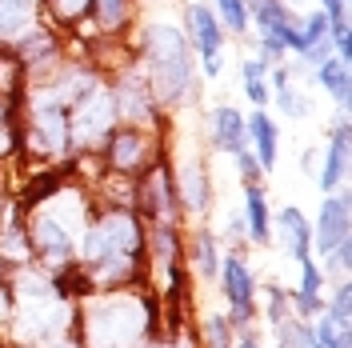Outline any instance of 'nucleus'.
<instances>
[{
  "instance_id": "f257e3e1",
  "label": "nucleus",
  "mask_w": 352,
  "mask_h": 348,
  "mask_svg": "<svg viewBox=\"0 0 352 348\" xmlns=\"http://www.w3.org/2000/svg\"><path fill=\"white\" fill-rule=\"evenodd\" d=\"M88 332H92V348H129L140 336V312L129 301H104Z\"/></svg>"
},
{
  "instance_id": "f03ea898",
  "label": "nucleus",
  "mask_w": 352,
  "mask_h": 348,
  "mask_svg": "<svg viewBox=\"0 0 352 348\" xmlns=\"http://www.w3.org/2000/svg\"><path fill=\"white\" fill-rule=\"evenodd\" d=\"M153 65L164 96H176L188 85V56H184V41L176 36V28H153Z\"/></svg>"
},
{
  "instance_id": "7ed1b4c3",
  "label": "nucleus",
  "mask_w": 352,
  "mask_h": 348,
  "mask_svg": "<svg viewBox=\"0 0 352 348\" xmlns=\"http://www.w3.org/2000/svg\"><path fill=\"white\" fill-rule=\"evenodd\" d=\"M132 248H136L132 220L109 217V220H100V224H92L85 252H88V261H96V264H116V261H129Z\"/></svg>"
},
{
  "instance_id": "20e7f679",
  "label": "nucleus",
  "mask_w": 352,
  "mask_h": 348,
  "mask_svg": "<svg viewBox=\"0 0 352 348\" xmlns=\"http://www.w3.org/2000/svg\"><path fill=\"white\" fill-rule=\"evenodd\" d=\"M349 240V200L344 196H329L320 208V224H316V248L332 257L340 244Z\"/></svg>"
},
{
  "instance_id": "39448f33",
  "label": "nucleus",
  "mask_w": 352,
  "mask_h": 348,
  "mask_svg": "<svg viewBox=\"0 0 352 348\" xmlns=\"http://www.w3.org/2000/svg\"><path fill=\"white\" fill-rule=\"evenodd\" d=\"M220 272H224V296L232 301V312L236 316H248L252 312V276H248L244 261L241 257H224Z\"/></svg>"
},
{
  "instance_id": "423d86ee",
  "label": "nucleus",
  "mask_w": 352,
  "mask_h": 348,
  "mask_svg": "<svg viewBox=\"0 0 352 348\" xmlns=\"http://www.w3.org/2000/svg\"><path fill=\"white\" fill-rule=\"evenodd\" d=\"M192 32H197V44H200V56H204V72L217 76L220 72V24L208 8H192Z\"/></svg>"
},
{
  "instance_id": "0eeeda50",
  "label": "nucleus",
  "mask_w": 352,
  "mask_h": 348,
  "mask_svg": "<svg viewBox=\"0 0 352 348\" xmlns=\"http://www.w3.org/2000/svg\"><path fill=\"white\" fill-rule=\"evenodd\" d=\"M280 237H285L288 257L296 264L312 261V257H308V252H312V232H308V220L300 217V208H285V213H280Z\"/></svg>"
},
{
  "instance_id": "6e6552de",
  "label": "nucleus",
  "mask_w": 352,
  "mask_h": 348,
  "mask_svg": "<svg viewBox=\"0 0 352 348\" xmlns=\"http://www.w3.org/2000/svg\"><path fill=\"white\" fill-rule=\"evenodd\" d=\"M248 132H252V140H256V164H261V168H272V164H276V124H272L264 112H256V116L248 120Z\"/></svg>"
},
{
  "instance_id": "1a4fd4ad",
  "label": "nucleus",
  "mask_w": 352,
  "mask_h": 348,
  "mask_svg": "<svg viewBox=\"0 0 352 348\" xmlns=\"http://www.w3.org/2000/svg\"><path fill=\"white\" fill-rule=\"evenodd\" d=\"M217 140L228 153H244L248 129H244V116L236 109H217Z\"/></svg>"
},
{
  "instance_id": "9d476101",
  "label": "nucleus",
  "mask_w": 352,
  "mask_h": 348,
  "mask_svg": "<svg viewBox=\"0 0 352 348\" xmlns=\"http://www.w3.org/2000/svg\"><path fill=\"white\" fill-rule=\"evenodd\" d=\"M344 164H349V129H336V136H332V149H329V156H324V168H320V188H324V193H329L332 184L340 180Z\"/></svg>"
},
{
  "instance_id": "9b49d317",
  "label": "nucleus",
  "mask_w": 352,
  "mask_h": 348,
  "mask_svg": "<svg viewBox=\"0 0 352 348\" xmlns=\"http://www.w3.org/2000/svg\"><path fill=\"white\" fill-rule=\"evenodd\" d=\"M32 21V0H0V36H16Z\"/></svg>"
},
{
  "instance_id": "f8f14e48",
  "label": "nucleus",
  "mask_w": 352,
  "mask_h": 348,
  "mask_svg": "<svg viewBox=\"0 0 352 348\" xmlns=\"http://www.w3.org/2000/svg\"><path fill=\"white\" fill-rule=\"evenodd\" d=\"M320 85L329 88L340 105H349V65L344 61H324L320 65Z\"/></svg>"
},
{
  "instance_id": "ddd939ff",
  "label": "nucleus",
  "mask_w": 352,
  "mask_h": 348,
  "mask_svg": "<svg viewBox=\"0 0 352 348\" xmlns=\"http://www.w3.org/2000/svg\"><path fill=\"white\" fill-rule=\"evenodd\" d=\"M104 124H109V105H104V96H96V100L76 116V124H72V129H76V136H96Z\"/></svg>"
},
{
  "instance_id": "4468645a",
  "label": "nucleus",
  "mask_w": 352,
  "mask_h": 348,
  "mask_svg": "<svg viewBox=\"0 0 352 348\" xmlns=\"http://www.w3.org/2000/svg\"><path fill=\"white\" fill-rule=\"evenodd\" d=\"M140 153H144V144H140L136 132H120V136L112 140V160H116V168H132V164H140Z\"/></svg>"
},
{
  "instance_id": "2eb2a0df",
  "label": "nucleus",
  "mask_w": 352,
  "mask_h": 348,
  "mask_svg": "<svg viewBox=\"0 0 352 348\" xmlns=\"http://www.w3.org/2000/svg\"><path fill=\"white\" fill-rule=\"evenodd\" d=\"M248 224H252V237L268 240L272 228H268V208H264V193L261 188H248Z\"/></svg>"
},
{
  "instance_id": "dca6fc26",
  "label": "nucleus",
  "mask_w": 352,
  "mask_h": 348,
  "mask_svg": "<svg viewBox=\"0 0 352 348\" xmlns=\"http://www.w3.org/2000/svg\"><path fill=\"white\" fill-rule=\"evenodd\" d=\"M244 88H248V100H252V105H264V100H268V80H264L261 61H248V65H244Z\"/></svg>"
},
{
  "instance_id": "f3484780",
  "label": "nucleus",
  "mask_w": 352,
  "mask_h": 348,
  "mask_svg": "<svg viewBox=\"0 0 352 348\" xmlns=\"http://www.w3.org/2000/svg\"><path fill=\"white\" fill-rule=\"evenodd\" d=\"M184 193H188V204H192V208H204V204H208V184H204V173L197 176V168H188V176H184Z\"/></svg>"
},
{
  "instance_id": "a211bd4d",
  "label": "nucleus",
  "mask_w": 352,
  "mask_h": 348,
  "mask_svg": "<svg viewBox=\"0 0 352 348\" xmlns=\"http://www.w3.org/2000/svg\"><path fill=\"white\" fill-rule=\"evenodd\" d=\"M220 12H224V21L232 24V32H244V28H248V8H244V0H220Z\"/></svg>"
},
{
  "instance_id": "6ab92c4d",
  "label": "nucleus",
  "mask_w": 352,
  "mask_h": 348,
  "mask_svg": "<svg viewBox=\"0 0 352 348\" xmlns=\"http://www.w3.org/2000/svg\"><path fill=\"white\" fill-rule=\"evenodd\" d=\"M349 301H352V292H349V284L344 288H336V301H332V325L340 328V332H349Z\"/></svg>"
},
{
  "instance_id": "aec40b11",
  "label": "nucleus",
  "mask_w": 352,
  "mask_h": 348,
  "mask_svg": "<svg viewBox=\"0 0 352 348\" xmlns=\"http://www.w3.org/2000/svg\"><path fill=\"white\" fill-rule=\"evenodd\" d=\"M197 264L204 272H217V257H212V237H200L197 240Z\"/></svg>"
},
{
  "instance_id": "412c9836",
  "label": "nucleus",
  "mask_w": 352,
  "mask_h": 348,
  "mask_svg": "<svg viewBox=\"0 0 352 348\" xmlns=\"http://www.w3.org/2000/svg\"><path fill=\"white\" fill-rule=\"evenodd\" d=\"M120 12H124L120 0H100V17H104V24H116L120 21Z\"/></svg>"
},
{
  "instance_id": "4be33fe9",
  "label": "nucleus",
  "mask_w": 352,
  "mask_h": 348,
  "mask_svg": "<svg viewBox=\"0 0 352 348\" xmlns=\"http://www.w3.org/2000/svg\"><path fill=\"white\" fill-rule=\"evenodd\" d=\"M80 8H85V0H60V12H65V17H76Z\"/></svg>"
}]
</instances>
